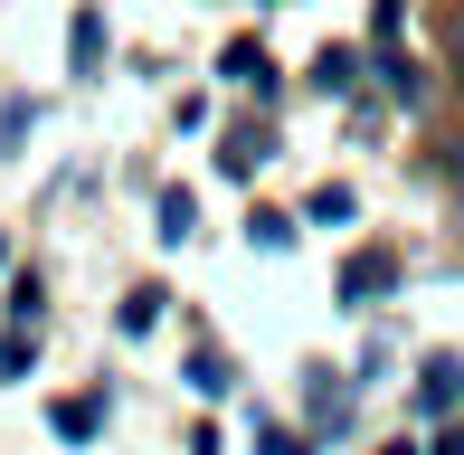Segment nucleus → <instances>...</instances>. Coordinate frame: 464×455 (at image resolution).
Listing matches in <instances>:
<instances>
[{
    "instance_id": "nucleus-1",
    "label": "nucleus",
    "mask_w": 464,
    "mask_h": 455,
    "mask_svg": "<svg viewBox=\"0 0 464 455\" xmlns=\"http://www.w3.org/2000/svg\"><path fill=\"white\" fill-rule=\"evenodd\" d=\"M417 408H427V418H446V408H464V361H455V351H436V361L417 370Z\"/></svg>"
},
{
    "instance_id": "nucleus-2",
    "label": "nucleus",
    "mask_w": 464,
    "mask_h": 455,
    "mask_svg": "<svg viewBox=\"0 0 464 455\" xmlns=\"http://www.w3.org/2000/svg\"><path fill=\"white\" fill-rule=\"evenodd\" d=\"M389 285H398V257H389V247H370V257L342 266V304H370V295H389Z\"/></svg>"
},
{
    "instance_id": "nucleus-3",
    "label": "nucleus",
    "mask_w": 464,
    "mask_h": 455,
    "mask_svg": "<svg viewBox=\"0 0 464 455\" xmlns=\"http://www.w3.org/2000/svg\"><path fill=\"white\" fill-rule=\"evenodd\" d=\"M218 67H227V86H246V95H266V86H276V67H266V48H256V38H237Z\"/></svg>"
},
{
    "instance_id": "nucleus-4",
    "label": "nucleus",
    "mask_w": 464,
    "mask_h": 455,
    "mask_svg": "<svg viewBox=\"0 0 464 455\" xmlns=\"http://www.w3.org/2000/svg\"><path fill=\"white\" fill-rule=\"evenodd\" d=\"M256 161H266V133H227V142H218V171H227V180H246Z\"/></svg>"
},
{
    "instance_id": "nucleus-5",
    "label": "nucleus",
    "mask_w": 464,
    "mask_h": 455,
    "mask_svg": "<svg viewBox=\"0 0 464 455\" xmlns=\"http://www.w3.org/2000/svg\"><path fill=\"white\" fill-rule=\"evenodd\" d=\"M227 380H237V370H227V351H189V389H199V399H218Z\"/></svg>"
},
{
    "instance_id": "nucleus-6",
    "label": "nucleus",
    "mask_w": 464,
    "mask_h": 455,
    "mask_svg": "<svg viewBox=\"0 0 464 455\" xmlns=\"http://www.w3.org/2000/svg\"><path fill=\"white\" fill-rule=\"evenodd\" d=\"M161 304H171V295H161V285H142V295H123V333H152V323H161Z\"/></svg>"
},
{
    "instance_id": "nucleus-7",
    "label": "nucleus",
    "mask_w": 464,
    "mask_h": 455,
    "mask_svg": "<svg viewBox=\"0 0 464 455\" xmlns=\"http://www.w3.org/2000/svg\"><path fill=\"white\" fill-rule=\"evenodd\" d=\"M95 418H104V399H57V437H95Z\"/></svg>"
},
{
    "instance_id": "nucleus-8",
    "label": "nucleus",
    "mask_w": 464,
    "mask_h": 455,
    "mask_svg": "<svg viewBox=\"0 0 464 455\" xmlns=\"http://www.w3.org/2000/svg\"><path fill=\"white\" fill-rule=\"evenodd\" d=\"M189 218H199V209H189V190H161V237H171V247L189 237Z\"/></svg>"
},
{
    "instance_id": "nucleus-9",
    "label": "nucleus",
    "mask_w": 464,
    "mask_h": 455,
    "mask_svg": "<svg viewBox=\"0 0 464 455\" xmlns=\"http://www.w3.org/2000/svg\"><path fill=\"white\" fill-rule=\"evenodd\" d=\"M95 57H104V19L86 10V19H76V67H95Z\"/></svg>"
},
{
    "instance_id": "nucleus-10",
    "label": "nucleus",
    "mask_w": 464,
    "mask_h": 455,
    "mask_svg": "<svg viewBox=\"0 0 464 455\" xmlns=\"http://www.w3.org/2000/svg\"><path fill=\"white\" fill-rule=\"evenodd\" d=\"M256 455H313L304 437H285V427H266V437H256Z\"/></svg>"
},
{
    "instance_id": "nucleus-11",
    "label": "nucleus",
    "mask_w": 464,
    "mask_h": 455,
    "mask_svg": "<svg viewBox=\"0 0 464 455\" xmlns=\"http://www.w3.org/2000/svg\"><path fill=\"white\" fill-rule=\"evenodd\" d=\"M436 455H464V427H446V437H436Z\"/></svg>"
},
{
    "instance_id": "nucleus-12",
    "label": "nucleus",
    "mask_w": 464,
    "mask_h": 455,
    "mask_svg": "<svg viewBox=\"0 0 464 455\" xmlns=\"http://www.w3.org/2000/svg\"><path fill=\"white\" fill-rule=\"evenodd\" d=\"M0 266H10V237H0Z\"/></svg>"
}]
</instances>
